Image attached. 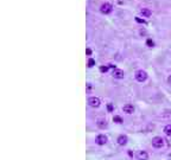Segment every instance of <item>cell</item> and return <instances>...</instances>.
<instances>
[{
    "label": "cell",
    "mask_w": 171,
    "mask_h": 160,
    "mask_svg": "<svg viewBox=\"0 0 171 160\" xmlns=\"http://www.w3.org/2000/svg\"><path fill=\"white\" fill-rule=\"evenodd\" d=\"M152 146L155 148H162L164 146V139L162 136H155L152 139Z\"/></svg>",
    "instance_id": "1"
},
{
    "label": "cell",
    "mask_w": 171,
    "mask_h": 160,
    "mask_svg": "<svg viewBox=\"0 0 171 160\" xmlns=\"http://www.w3.org/2000/svg\"><path fill=\"white\" fill-rule=\"evenodd\" d=\"M112 11H113V6L109 3H104L100 6V12L102 14H109Z\"/></svg>",
    "instance_id": "2"
},
{
    "label": "cell",
    "mask_w": 171,
    "mask_h": 160,
    "mask_svg": "<svg viewBox=\"0 0 171 160\" xmlns=\"http://www.w3.org/2000/svg\"><path fill=\"white\" fill-rule=\"evenodd\" d=\"M135 80L138 81V82H145L147 80V74H146V71L144 70H138L135 73Z\"/></svg>",
    "instance_id": "3"
},
{
    "label": "cell",
    "mask_w": 171,
    "mask_h": 160,
    "mask_svg": "<svg viewBox=\"0 0 171 160\" xmlns=\"http://www.w3.org/2000/svg\"><path fill=\"white\" fill-rule=\"evenodd\" d=\"M88 104L92 107V108H99L100 104H101V101L99 97H95V96H92L88 99Z\"/></svg>",
    "instance_id": "4"
},
{
    "label": "cell",
    "mask_w": 171,
    "mask_h": 160,
    "mask_svg": "<svg viewBox=\"0 0 171 160\" xmlns=\"http://www.w3.org/2000/svg\"><path fill=\"white\" fill-rule=\"evenodd\" d=\"M107 136L105 135V134H99L97 136H96V144L97 145H100V146H104V145H106L107 144Z\"/></svg>",
    "instance_id": "5"
},
{
    "label": "cell",
    "mask_w": 171,
    "mask_h": 160,
    "mask_svg": "<svg viewBox=\"0 0 171 160\" xmlns=\"http://www.w3.org/2000/svg\"><path fill=\"white\" fill-rule=\"evenodd\" d=\"M112 76L114 78H116V80H123L124 76H125V74H124V71L120 70V69H114L113 73H112Z\"/></svg>",
    "instance_id": "6"
},
{
    "label": "cell",
    "mask_w": 171,
    "mask_h": 160,
    "mask_svg": "<svg viewBox=\"0 0 171 160\" xmlns=\"http://www.w3.org/2000/svg\"><path fill=\"white\" fill-rule=\"evenodd\" d=\"M123 110H124V113H126V114H133V113H134V106L127 103V104H125V106L123 107Z\"/></svg>",
    "instance_id": "7"
},
{
    "label": "cell",
    "mask_w": 171,
    "mask_h": 160,
    "mask_svg": "<svg viewBox=\"0 0 171 160\" xmlns=\"http://www.w3.org/2000/svg\"><path fill=\"white\" fill-rule=\"evenodd\" d=\"M137 159L138 160H149V154L145 151H138L137 152Z\"/></svg>",
    "instance_id": "8"
},
{
    "label": "cell",
    "mask_w": 171,
    "mask_h": 160,
    "mask_svg": "<svg viewBox=\"0 0 171 160\" xmlns=\"http://www.w3.org/2000/svg\"><path fill=\"white\" fill-rule=\"evenodd\" d=\"M116 141H118V145H120V146H125V145L127 144L128 139H127V136H126V135H119V136H118V139H116Z\"/></svg>",
    "instance_id": "9"
},
{
    "label": "cell",
    "mask_w": 171,
    "mask_h": 160,
    "mask_svg": "<svg viewBox=\"0 0 171 160\" xmlns=\"http://www.w3.org/2000/svg\"><path fill=\"white\" fill-rule=\"evenodd\" d=\"M96 124H97V127L101 128V129L107 128V121H106L105 119H99L97 122H96Z\"/></svg>",
    "instance_id": "10"
},
{
    "label": "cell",
    "mask_w": 171,
    "mask_h": 160,
    "mask_svg": "<svg viewBox=\"0 0 171 160\" xmlns=\"http://www.w3.org/2000/svg\"><path fill=\"white\" fill-rule=\"evenodd\" d=\"M140 14H142L143 17H145V18H149V17L152 14V12H151V10H150V8L144 7V8H142V10H140Z\"/></svg>",
    "instance_id": "11"
},
{
    "label": "cell",
    "mask_w": 171,
    "mask_h": 160,
    "mask_svg": "<svg viewBox=\"0 0 171 160\" xmlns=\"http://www.w3.org/2000/svg\"><path fill=\"white\" fill-rule=\"evenodd\" d=\"M164 133L167 136H171V124H166V126L164 127Z\"/></svg>",
    "instance_id": "12"
},
{
    "label": "cell",
    "mask_w": 171,
    "mask_h": 160,
    "mask_svg": "<svg viewBox=\"0 0 171 160\" xmlns=\"http://www.w3.org/2000/svg\"><path fill=\"white\" fill-rule=\"evenodd\" d=\"M113 121H114L115 123H119V124L124 122V121H123V117L119 116V115H114V116H113Z\"/></svg>",
    "instance_id": "13"
},
{
    "label": "cell",
    "mask_w": 171,
    "mask_h": 160,
    "mask_svg": "<svg viewBox=\"0 0 171 160\" xmlns=\"http://www.w3.org/2000/svg\"><path fill=\"white\" fill-rule=\"evenodd\" d=\"M108 69H109L108 65H102V66H100V71H101V73H107Z\"/></svg>",
    "instance_id": "14"
},
{
    "label": "cell",
    "mask_w": 171,
    "mask_h": 160,
    "mask_svg": "<svg viewBox=\"0 0 171 160\" xmlns=\"http://www.w3.org/2000/svg\"><path fill=\"white\" fill-rule=\"evenodd\" d=\"M146 45H147L149 48H153V46H155V42H153L152 39H147V41H146Z\"/></svg>",
    "instance_id": "15"
},
{
    "label": "cell",
    "mask_w": 171,
    "mask_h": 160,
    "mask_svg": "<svg viewBox=\"0 0 171 160\" xmlns=\"http://www.w3.org/2000/svg\"><path fill=\"white\" fill-rule=\"evenodd\" d=\"M94 65H95V61H94L93 58H89V59H88V66H89V68H93Z\"/></svg>",
    "instance_id": "16"
},
{
    "label": "cell",
    "mask_w": 171,
    "mask_h": 160,
    "mask_svg": "<svg viewBox=\"0 0 171 160\" xmlns=\"http://www.w3.org/2000/svg\"><path fill=\"white\" fill-rule=\"evenodd\" d=\"M135 22H138V23H142V24H145V19H142L140 17H135Z\"/></svg>",
    "instance_id": "17"
},
{
    "label": "cell",
    "mask_w": 171,
    "mask_h": 160,
    "mask_svg": "<svg viewBox=\"0 0 171 160\" xmlns=\"http://www.w3.org/2000/svg\"><path fill=\"white\" fill-rule=\"evenodd\" d=\"M107 109H108V112H112L113 110V104L112 103H108L107 104Z\"/></svg>",
    "instance_id": "18"
},
{
    "label": "cell",
    "mask_w": 171,
    "mask_h": 160,
    "mask_svg": "<svg viewBox=\"0 0 171 160\" xmlns=\"http://www.w3.org/2000/svg\"><path fill=\"white\" fill-rule=\"evenodd\" d=\"M86 52H87V55H90V53H92V50H90V49H87V50H86Z\"/></svg>",
    "instance_id": "19"
},
{
    "label": "cell",
    "mask_w": 171,
    "mask_h": 160,
    "mask_svg": "<svg viewBox=\"0 0 171 160\" xmlns=\"http://www.w3.org/2000/svg\"><path fill=\"white\" fill-rule=\"evenodd\" d=\"M167 82H169V84H171V75L167 77Z\"/></svg>",
    "instance_id": "20"
},
{
    "label": "cell",
    "mask_w": 171,
    "mask_h": 160,
    "mask_svg": "<svg viewBox=\"0 0 171 160\" xmlns=\"http://www.w3.org/2000/svg\"><path fill=\"white\" fill-rule=\"evenodd\" d=\"M146 32H145V30H140V34H145Z\"/></svg>",
    "instance_id": "21"
}]
</instances>
